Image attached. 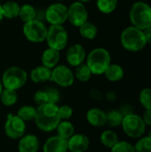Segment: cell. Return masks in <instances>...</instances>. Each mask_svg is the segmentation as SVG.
Instances as JSON below:
<instances>
[{
	"label": "cell",
	"instance_id": "5b68a950",
	"mask_svg": "<svg viewBox=\"0 0 151 152\" xmlns=\"http://www.w3.org/2000/svg\"><path fill=\"white\" fill-rule=\"evenodd\" d=\"M28 80V73L20 67L12 66L5 69L2 76V84L4 88L17 91L25 86Z\"/></svg>",
	"mask_w": 151,
	"mask_h": 152
},
{
	"label": "cell",
	"instance_id": "d6986e66",
	"mask_svg": "<svg viewBox=\"0 0 151 152\" xmlns=\"http://www.w3.org/2000/svg\"><path fill=\"white\" fill-rule=\"evenodd\" d=\"M60 52L57 50H54L53 48L48 47L45 49L42 54L41 61L42 65L53 69L54 67H56L60 61Z\"/></svg>",
	"mask_w": 151,
	"mask_h": 152
},
{
	"label": "cell",
	"instance_id": "277c9868",
	"mask_svg": "<svg viewBox=\"0 0 151 152\" xmlns=\"http://www.w3.org/2000/svg\"><path fill=\"white\" fill-rule=\"evenodd\" d=\"M129 18L133 26L145 30L151 27V6L145 2H135L129 12Z\"/></svg>",
	"mask_w": 151,
	"mask_h": 152
},
{
	"label": "cell",
	"instance_id": "ac0fdd59",
	"mask_svg": "<svg viewBox=\"0 0 151 152\" xmlns=\"http://www.w3.org/2000/svg\"><path fill=\"white\" fill-rule=\"evenodd\" d=\"M52 76V69L41 65L34 68L30 72V79L34 83H44L46 81L51 80Z\"/></svg>",
	"mask_w": 151,
	"mask_h": 152
},
{
	"label": "cell",
	"instance_id": "44dd1931",
	"mask_svg": "<svg viewBox=\"0 0 151 152\" xmlns=\"http://www.w3.org/2000/svg\"><path fill=\"white\" fill-rule=\"evenodd\" d=\"M20 6L18 3L14 1H7L4 4H2V12L4 18L7 19H13L19 17Z\"/></svg>",
	"mask_w": 151,
	"mask_h": 152
},
{
	"label": "cell",
	"instance_id": "f6af8a7d",
	"mask_svg": "<svg viewBox=\"0 0 151 152\" xmlns=\"http://www.w3.org/2000/svg\"><path fill=\"white\" fill-rule=\"evenodd\" d=\"M56 1H63V0H56Z\"/></svg>",
	"mask_w": 151,
	"mask_h": 152
},
{
	"label": "cell",
	"instance_id": "cb8c5ba5",
	"mask_svg": "<svg viewBox=\"0 0 151 152\" xmlns=\"http://www.w3.org/2000/svg\"><path fill=\"white\" fill-rule=\"evenodd\" d=\"M100 141L104 147L111 149L118 142V136L112 130H105L101 133Z\"/></svg>",
	"mask_w": 151,
	"mask_h": 152
},
{
	"label": "cell",
	"instance_id": "f546056e",
	"mask_svg": "<svg viewBox=\"0 0 151 152\" xmlns=\"http://www.w3.org/2000/svg\"><path fill=\"white\" fill-rule=\"evenodd\" d=\"M17 116L25 122L34 120L36 116V108L30 105H24L19 109Z\"/></svg>",
	"mask_w": 151,
	"mask_h": 152
},
{
	"label": "cell",
	"instance_id": "7a4b0ae2",
	"mask_svg": "<svg viewBox=\"0 0 151 152\" xmlns=\"http://www.w3.org/2000/svg\"><path fill=\"white\" fill-rule=\"evenodd\" d=\"M111 64V56L109 51L102 47L92 50L86 57V65L93 75H102Z\"/></svg>",
	"mask_w": 151,
	"mask_h": 152
},
{
	"label": "cell",
	"instance_id": "83f0119b",
	"mask_svg": "<svg viewBox=\"0 0 151 152\" xmlns=\"http://www.w3.org/2000/svg\"><path fill=\"white\" fill-rule=\"evenodd\" d=\"M124 115L120 110H112L107 113V124L111 127H117L122 125Z\"/></svg>",
	"mask_w": 151,
	"mask_h": 152
},
{
	"label": "cell",
	"instance_id": "ee69618b",
	"mask_svg": "<svg viewBox=\"0 0 151 152\" xmlns=\"http://www.w3.org/2000/svg\"><path fill=\"white\" fill-rule=\"evenodd\" d=\"M148 136H150V137H151V130H150V133H149Z\"/></svg>",
	"mask_w": 151,
	"mask_h": 152
},
{
	"label": "cell",
	"instance_id": "ffe728a7",
	"mask_svg": "<svg viewBox=\"0 0 151 152\" xmlns=\"http://www.w3.org/2000/svg\"><path fill=\"white\" fill-rule=\"evenodd\" d=\"M55 130L57 132V135L67 140L75 134V127L69 120H61Z\"/></svg>",
	"mask_w": 151,
	"mask_h": 152
},
{
	"label": "cell",
	"instance_id": "ab89813d",
	"mask_svg": "<svg viewBox=\"0 0 151 152\" xmlns=\"http://www.w3.org/2000/svg\"><path fill=\"white\" fill-rule=\"evenodd\" d=\"M107 99L109 100V101H114L115 99H116V94L113 93V92H109V93H108V94H107Z\"/></svg>",
	"mask_w": 151,
	"mask_h": 152
},
{
	"label": "cell",
	"instance_id": "ba28073f",
	"mask_svg": "<svg viewBox=\"0 0 151 152\" xmlns=\"http://www.w3.org/2000/svg\"><path fill=\"white\" fill-rule=\"evenodd\" d=\"M22 31L25 37L32 43H41L44 41L47 35L46 26L44 22L36 19L24 22Z\"/></svg>",
	"mask_w": 151,
	"mask_h": 152
},
{
	"label": "cell",
	"instance_id": "60d3db41",
	"mask_svg": "<svg viewBox=\"0 0 151 152\" xmlns=\"http://www.w3.org/2000/svg\"><path fill=\"white\" fill-rule=\"evenodd\" d=\"M3 18H4V15H3V12H2V4H0V22L3 20Z\"/></svg>",
	"mask_w": 151,
	"mask_h": 152
},
{
	"label": "cell",
	"instance_id": "603a6c76",
	"mask_svg": "<svg viewBox=\"0 0 151 152\" xmlns=\"http://www.w3.org/2000/svg\"><path fill=\"white\" fill-rule=\"evenodd\" d=\"M79 28V33L80 35L88 40H92L94 39L97 37L98 34V28L96 27L95 24L90 22V21H85V23H83Z\"/></svg>",
	"mask_w": 151,
	"mask_h": 152
},
{
	"label": "cell",
	"instance_id": "4dcf8cb0",
	"mask_svg": "<svg viewBox=\"0 0 151 152\" xmlns=\"http://www.w3.org/2000/svg\"><path fill=\"white\" fill-rule=\"evenodd\" d=\"M134 149L136 152H151V137L147 135L139 138Z\"/></svg>",
	"mask_w": 151,
	"mask_h": 152
},
{
	"label": "cell",
	"instance_id": "1f68e13d",
	"mask_svg": "<svg viewBox=\"0 0 151 152\" xmlns=\"http://www.w3.org/2000/svg\"><path fill=\"white\" fill-rule=\"evenodd\" d=\"M140 102L145 110H151V88L147 87L140 93Z\"/></svg>",
	"mask_w": 151,
	"mask_h": 152
},
{
	"label": "cell",
	"instance_id": "f1b7e54d",
	"mask_svg": "<svg viewBox=\"0 0 151 152\" xmlns=\"http://www.w3.org/2000/svg\"><path fill=\"white\" fill-rule=\"evenodd\" d=\"M118 0H97L96 4L98 10L105 14L111 13L117 6Z\"/></svg>",
	"mask_w": 151,
	"mask_h": 152
},
{
	"label": "cell",
	"instance_id": "3957f363",
	"mask_svg": "<svg viewBox=\"0 0 151 152\" xmlns=\"http://www.w3.org/2000/svg\"><path fill=\"white\" fill-rule=\"evenodd\" d=\"M120 41L123 47L129 52L141 51L147 45L143 30H141L133 25L125 28L122 31Z\"/></svg>",
	"mask_w": 151,
	"mask_h": 152
},
{
	"label": "cell",
	"instance_id": "d6a6232c",
	"mask_svg": "<svg viewBox=\"0 0 151 152\" xmlns=\"http://www.w3.org/2000/svg\"><path fill=\"white\" fill-rule=\"evenodd\" d=\"M110 151L111 152H136L134 145L125 141H118Z\"/></svg>",
	"mask_w": 151,
	"mask_h": 152
},
{
	"label": "cell",
	"instance_id": "8d00e7d4",
	"mask_svg": "<svg viewBox=\"0 0 151 152\" xmlns=\"http://www.w3.org/2000/svg\"><path fill=\"white\" fill-rule=\"evenodd\" d=\"M143 122L146 126H151V110H146L143 113V116L142 117Z\"/></svg>",
	"mask_w": 151,
	"mask_h": 152
},
{
	"label": "cell",
	"instance_id": "e575fe53",
	"mask_svg": "<svg viewBox=\"0 0 151 152\" xmlns=\"http://www.w3.org/2000/svg\"><path fill=\"white\" fill-rule=\"evenodd\" d=\"M34 102L36 104H37V106L48 103V96H47L46 91L40 90V91L36 92L34 94Z\"/></svg>",
	"mask_w": 151,
	"mask_h": 152
},
{
	"label": "cell",
	"instance_id": "5bb4252c",
	"mask_svg": "<svg viewBox=\"0 0 151 152\" xmlns=\"http://www.w3.org/2000/svg\"><path fill=\"white\" fill-rule=\"evenodd\" d=\"M90 146L89 138L83 134H74L68 139V149L70 152H85Z\"/></svg>",
	"mask_w": 151,
	"mask_h": 152
},
{
	"label": "cell",
	"instance_id": "8992f818",
	"mask_svg": "<svg viewBox=\"0 0 151 152\" xmlns=\"http://www.w3.org/2000/svg\"><path fill=\"white\" fill-rule=\"evenodd\" d=\"M45 40L50 48L60 52L67 46L69 34L63 25H51L47 28Z\"/></svg>",
	"mask_w": 151,
	"mask_h": 152
},
{
	"label": "cell",
	"instance_id": "d4e9b609",
	"mask_svg": "<svg viewBox=\"0 0 151 152\" xmlns=\"http://www.w3.org/2000/svg\"><path fill=\"white\" fill-rule=\"evenodd\" d=\"M0 100H1V102L4 106L11 107V106L14 105L18 101L17 92L15 90L4 88L1 93V95H0Z\"/></svg>",
	"mask_w": 151,
	"mask_h": 152
},
{
	"label": "cell",
	"instance_id": "8fae6325",
	"mask_svg": "<svg viewBox=\"0 0 151 152\" xmlns=\"http://www.w3.org/2000/svg\"><path fill=\"white\" fill-rule=\"evenodd\" d=\"M51 80L61 87H69L74 84L75 75L69 67L57 65L52 69Z\"/></svg>",
	"mask_w": 151,
	"mask_h": 152
},
{
	"label": "cell",
	"instance_id": "6da1fadb",
	"mask_svg": "<svg viewBox=\"0 0 151 152\" xmlns=\"http://www.w3.org/2000/svg\"><path fill=\"white\" fill-rule=\"evenodd\" d=\"M58 106L53 103H45L36 108V116L34 118L36 126L44 132H51L56 129L61 121Z\"/></svg>",
	"mask_w": 151,
	"mask_h": 152
},
{
	"label": "cell",
	"instance_id": "836d02e7",
	"mask_svg": "<svg viewBox=\"0 0 151 152\" xmlns=\"http://www.w3.org/2000/svg\"><path fill=\"white\" fill-rule=\"evenodd\" d=\"M58 113L61 120H69L73 115V109L69 105H62L58 108Z\"/></svg>",
	"mask_w": 151,
	"mask_h": 152
},
{
	"label": "cell",
	"instance_id": "484cf974",
	"mask_svg": "<svg viewBox=\"0 0 151 152\" xmlns=\"http://www.w3.org/2000/svg\"><path fill=\"white\" fill-rule=\"evenodd\" d=\"M19 17L24 22L35 20L36 17V11L33 5H31L29 4H25L21 5L20 8Z\"/></svg>",
	"mask_w": 151,
	"mask_h": 152
},
{
	"label": "cell",
	"instance_id": "4fadbf2b",
	"mask_svg": "<svg viewBox=\"0 0 151 152\" xmlns=\"http://www.w3.org/2000/svg\"><path fill=\"white\" fill-rule=\"evenodd\" d=\"M86 59V53L83 45L79 44H75L71 45L66 53V60L67 62L72 66V67H77L82 63Z\"/></svg>",
	"mask_w": 151,
	"mask_h": 152
},
{
	"label": "cell",
	"instance_id": "e0dca14e",
	"mask_svg": "<svg viewBox=\"0 0 151 152\" xmlns=\"http://www.w3.org/2000/svg\"><path fill=\"white\" fill-rule=\"evenodd\" d=\"M88 123L95 127H101L107 124V113L101 109L93 108L86 113Z\"/></svg>",
	"mask_w": 151,
	"mask_h": 152
},
{
	"label": "cell",
	"instance_id": "b9f144b4",
	"mask_svg": "<svg viewBox=\"0 0 151 152\" xmlns=\"http://www.w3.org/2000/svg\"><path fill=\"white\" fill-rule=\"evenodd\" d=\"M76 1H77V2H81V3L85 4V3H88V2H90V1H92V0H76Z\"/></svg>",
	"mask_w": 151,
	"mask_h": 152
},
{
	"label": "cell",
	"instance_id": "9c48e42d",
	"mask_svg": "<svg viewBox=\"0 0 151 152\" xmlns=\"http://www.w3.org/2000/svg\"><path fill=\"white\" fill-rule=\"evenodd\" d=\"M44 18L50 25H63L68 20V7L59 2L53 3L46 8Z\"/></svg>",
	"mask_w": 151,
	"mask_h": 152
},
{
	"label": "cell",
	"instance_id": "f35d334b",
	"mask_svg": "<svg viewBox=\"0 0 151 152\" xmlns=\"http://www.w3.org/2000/svg\"><path fill=\"white\" fill-rule=\"evenodd\" d=\"M91 95L95 100H101V99H102V94L100 91H98V90H93L91 92Z\"/></svg>",
	"mask_w": 151,
	"mask_h": 152
},
{
	"label": "cell",
	"instance_id": "7402d4cb",
	"mask_svg": "<svg viewBox=\"0 0 151 152\" xmlns=\"http://www.w3.org/2000/svg\"><path fill=\"white\" fill-rule=\"evenodd\" d=\"M104 75L108 80L111 82H117L123 78L124 69L118 64H110L104 72Z\"/></svg>",
	"mask_w": 151,
	"mask_h": 152
},
{
	"label": "cell",
	"instance_id": "74e56055",
	"mask_svg": "<svg viewBox=\"0 0 151 152\" xmlns=\"http://www.w3.org/2000/svg\"><path fill=\"white\" fill-rule=\"evenodd\" d=\"M143 33H144L146 42L149 43V44H151V27L146 28L145 30H143Z\"/></svg>",
	"mask_w": 151,
	"mask_h": 152
},
{
	"label": "cell",
	"instance_id": "4316f807",
	"mask_svg": "<svg viewBox=\"0 0 151 152\" xmlns=\"http://www.w3.org/2000/svg\"><path fill=\"white\" fill-rule=\"evenodd\" d=\"M75 78L78 79L81 82H87L92 77V71L90 70L89 67L86 65V63H82L76 67L75 70Z\"/></svg>",
	"mask_w": 151,
	"mask_h": 152
},
{
	"label": "cell",
	"instance_id": "7c38bea8",
	"mask_svg": "<svg viewBox=\"0 0 151 152\" xmlns=\"http://www.w3.org/2000/svg\"><path fill=\"white\" fill-rule=\"evenodd\" d=\"M68 20L75 27H80L88 20V11L83 3L76 1L68 7Z\"/></svg>",
	"mask_w": 151,
	"mask_h": 152
},
{
	"label": "cell",
	"instance_id": "30bf717a",
	"mask_svg": "<svg viewBox=\"0 0 151 152\" xmlns=\"http://www.w3.org/2000/svg\"><path fill=\"white\" fill-rule=\"evenodd\" d=\"M26 132V124L17 115H7L4 123V133L10 139L17 140L21 138Z\"/></svg>",
	"mask_w": 151,
	"mask_h": 152
},
{
	"label": "cell",
	"instance_id": "d590c367",
	"mask_svg": "<svg viewBox=\"0 0 151 152\" xmlns=\"http://www.w3.org/2000/svg\"><path fill=\"white\" fill-rule=\"evenodd\" d=\"M45 91H46V94H47V96H48V102L57 104L58 102L61 99L60 92L56 88H48Z\"/></svg>",
	"mask_w": 151,
	"mask_h": 152
},
{
	"label": "cell",
	"instance_id": "2e32d148",
	"mask_svg": "<svg viewBox=\"0 0 151 152\" xmlns=\"http://www.w3.org/2000/svg\"><path fill=\"white\" fill-rule=\"evenodd\" d=\"M40 143L36 135L35 134H24L20 138L18 143L19 152H36L39 149Z\"/></svg>",
	"mask_w": 151,
	"mask_h": 152
},
{
	"label": "cell",
	"instance_id": "52a82bcc",
	"mask_svg": "<svg viewBox=\"0 0 151 152\" xmlns=\"http://www.w3.org/2000/svg\"><path fill=\"white\" fill-rule=\"evenodd\" d=\"M121 126L125 134L128 137L133 139L141 138L144 134L147 126L143 122L142 118L134 113L125 116Z\"/></svg>",
	"mask_w": 151,
	"mask_h": 152
},
{
	"label": "cell",
	"instance_id": "7bdbcfd3",
	"mask_svg": "<svg viewBox=\"0 0 151 152\" xmlns=\"http://www.w3.org/2000/svg\"><path fill=\"white\" fill-rule=\"evenodd\" d=\"M4 89V86H3V84H2V81L0 80V95H1V93Z\"/></svg>",
	"mask_w": 151,
	"mask_h": 152
},
{
	"label": "cell",
	"instance_id": "9a60e30c",
	"mask_svg": "<svg viewBox=\"0 0 151 152\" xmlns=\"http://www.w3.org/2000/svg\"><path fill=\"white\" fill-rule=\"evenodd\" d=\"M44 152H68V140L59 135L49 137L43 146Z\"/></svg>",
	"mask_w": 151,
	"mask_h": 152
}]
</instances>
